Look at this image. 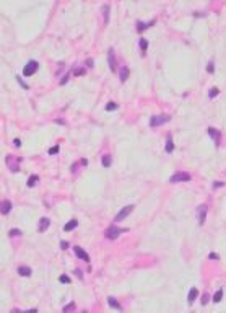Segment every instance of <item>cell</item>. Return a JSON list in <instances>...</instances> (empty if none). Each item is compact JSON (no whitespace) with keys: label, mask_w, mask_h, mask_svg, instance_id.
I'll list each match as a JSON object with an SVG mask.
<instances>
[{"label":"cell","mask_w":226,"mask_h":313,"mask_svg":"<svg viewBox=\"0 0 226 313\" xmlns=\"http://www.w3.org/2000/svg\"><path fill=\"white\" fill-rule=\"evenodd\" d=\"M125 232H129V229H121V227H117V224H114L104 232V235H106V238H109V240H116L117 237L125 233Z\"/></svg>","instance_id":"cell-1"},{"label":"cell","mask_w":226,"mask_h":313,"mask_svg":"<svg viewBox=\"0 0 226 313\" xmlns=\"http://www.w3.org/2000/svg\"><path fill=\"white\" fill-rule=\"evenodd\" d=\"M192 179V175L187 171H176L171 178H169V183H189Z\"/></svg>","instance_id":"cell-2"},{"label":"cell","mask_w":226,"mask_h":313,"mask_svg":"<svg viewBox=\"0 0 226 313\" xmlns=\"http://www.w3.org/2000/svg\"><path fill=\"white\" fill-rule=\"evenodd\" d=\"M171 121V116L169 114H158V116H151L150 117V127H158V126H163Z\"/></svg>","instance_id":"cell-3"},{"label":"cell","mask_w":226,"mask_h":313,"mask_svg":"<svg viewBox=\"0 0 226 313\" xmlns=\"http://www.w3.org/2000/svg\"><path fill=\"white\" fill-rule=\"evenodd\" d=\"M38 69H39V62L34 60V59H31V60L25 65L23 75H25V77H31V75H34V73L38 72Z\"/></svg>","instance_id":"cell-4"},{"label":"cell","mask_w":226,"mask_h":313,"mask_svg":"<svg viewBox=\"0 0 226 313\" xmlns=\"http://www.w3.org/2000/svg\"><path fill=\"white\" fill-rule=\"evenodd\" d=\"M207 134L213 139L215 147L218 149V147L221 145V130H218V129H215V127H208V129H207Z\"/></svg>","instance_id":"cell-5"},{"label":"cell","mask_w":226,"mask_h":313,"mask_svg":"<svg viewBox=\"0 0 226 313\" xmlns=\"http://www.w3.org/2000/svg\"><path fill=\"white\" fill-rule=\"evenodd\" d=\"M132 210H133V206H132V204H130V206H125V207H122V209L119 210V214H117L116 217H114V224H119V222H122V220L125 219L129 214L132 212Z\"/></svg>","instance_id":"cell-6"},{"label":"cell","mask_w":226,"mask_h":313,"mask_svg":"<svg viewBox=\"0 0 226 313\" xmlns=\"http://www.w3.org/2000/svg\"><path fill=\"white\" fill-rule=\"evenodd\" d=\"M207 212H208V207L205 204H200L199 209H197V217H199V224L203 225L205 224V219H207Z\"/></svg>","instance_id":"cell-7"},{"label":"cell","mask_w":226,"mask_h":313,"mask_svg":"<svg viewBox=\"0 0 226 313\" xmlns=\"http://www.w3.org/2000/svg\"><path fill=\"white\" fill-rule=\"evenodd\" d=\"M107 60H109V69L111 72H117V64H116V52H114V49L109 47V51H107Z\"/></svg>","instance_id":"cell-8"},{"label":"cell","mask_w":226,"mask_h":313,"mask_svg":"<svg viewBox=\"0 0 226 313\" xmlns=\"http://www.w3.org/2000/svg\"><path fill=\"white\" fill-rule=\"evenodd\" d=\"M156 23V20H150V21H137V31L138 33H143L145 30H148L150 26H153Z\"/></svg>","instance_id":"cell-9"},{"label":"cell","mask_w":226,"mask_h":313,"mask_svg":"<svg viewBox=\"0 0 226 313\" xmlns=\"http://www.w3.org/2000/svg\"><path fill=\"white\" fill-rule=\"evenodd\" d=\"M73 251H75V254H77L81 261H85V263H89V256H88V253L85 251L81 246H75V248H73Z\"/></svg>","instance_id":"cell-10"},{"label":"cell","mask_w":226,"mask_h":313,"mask_svg":"<svg viewBox=\"0 0 226 313\" xmlns=\"http://www.w3.org/2000/svg\"><path fill=\"white\" fill-rule=\"evenodd\" d=\"M49 225H50V220L47 217H42L41 220H39V224H38V232L39 233H44L47 229H49Z\"/></svg>","instance_id":"cell-11"},{"label":"cell","mask_w":226,"mask_h":313,"mask_svg":"<svg viewBox=\"0 0 226 313\" xmlns=\"http://www.w3.org/2000/svg\"><path fill=\"white\" fill-rule=\"evenodd\" d=\"M197 297H199V289H197V287H190L189 295H187V303L192 305V303L197 300Z\"/></svg>","instance_id":"cell-12"},{"label":"cell","mask_w":226,"mask_h":313,"mask_svg":"<svg viewBox=\"0 0 226 313\" xmlns=\"http://www.w3.org/2000/svg\"><path fill=\"white\" fill-rule=\"evenodd\" d=\"M12 202L8 201V199H3L2 201V204H0V209H2V214L3 215H7V214H10V210H12Z\"/></svg>","instance_id":"cell-13"},{"label":"cell","mask_w":226,"mask_h":313,"mask_svg":"<svg viewBox=\"0 0 226 313\" xmlns=\"http://www.w3.org/2000/svg\"><path fill=\"white\" fill-rule=\"evenodd\" d=\"M31 267L30 266H20L18 267V274L21 276V277H30L31 276Z\"/></svg>","instance_id":"cell-14"},{"label":"cell","mask_w":226,"mask_h":313,"mask_svg":"<svg viewBox=\"0 0 226 313\" xmlns=\"http://www.w3.org/2000/svg\"><path fill=\"white\" fill-rule=\"evenodd\" d=\"M138 46H140V51H142V56H145V54H146V49H148V39L140 38V39H138Z\"/></svg>","instance_id":"cell-15"},{"label":"cell","mask_w":226,"mask_h":313,"mask_svg":"<svg viewBox=\"0 0 226 313\" xmlns=\"http://www.w3.org/2000/svg\"><path fill=\"white\" fill-rule=\"evenodd\" d=\"M107 303H109V307H111V308H114V310H122L121 303L114 297H107Z\"/></svg>","instance_id":"cell-16"},{"label":"cell","mask_w":226,"mask_h":313,"mask_svg":"<svg viewBox=\"0 0 226 313\" xmlns=\"http://www.w3.org/2000/svg\"><path fill=\"white\" fill-rule=\"evenodd\" d=\"M119 78H121V82H125L127 78H129V69L125 65H122L121 69H119Z\"/></svg>","instance_id":"cell-17"},{"label":"cell","mask_w":226,"mask_h":313,"mask_svg":"<svg viewBox=\"0 0 226 313\" xmlns=\"http://www.w3.org/2000/svg\"><path fill=\"white\" fill-rule=\"evenodd\" d=\"M77 227H78V220H75V219H73V220L67 222V224L64 225V230H65V232H72L73 229H77Z\"/></svg>","instance_id":"cell-18"},{"label":"cell","mask_w":226,"mask_h":313,"mask_svg":"<svg viewBox=\"0 0 226 313\" xmlns=\"http://www.w3.org/2000/svg\"><path fill=\"white\" fill-rule=\"evenodd\" d=\"M109 10H111V7L109 5H103V18H104V25H107L109 23Z\"/></svg>","instance_id":"cell-19"},{"label":"cell","mask_w":226,"mask_h":313,"mask_svg":"<svg viewBox=\"0 0 226 313\" xmlns=\"http://www.w3.org/2000/svg\"><path fill=\"white\" fill-rule=\"evenodd\" d=\"M165 150H166L168 153H172V152H174V144H172V137H171V135H169V137H168V140H166Z\"/></svg>","instance_id":"cell-20"},{"label":"cell","mask_w":226,"mask_h":313,"mask_svg":"<svg viewBox=\"0 0 226 313\" xmlns=\"http://www.w3.org/2000/svg\"><path fill=\"white\" fill-rule=\"evenodd\" d=\"M101 163H103V167L109 168L111 165H112V157H111V155H103V158H101Z\"/></svg>","instance_id":"cell-21"},{"label":"cell","mask_w":226,"mask_h":313,"mask_svg":"<svg viewBox=\"0 0 226 313\" xmlns=\"http://www.w3.org/2000/svg\"><path fill=\"white\" fill-rule=\"evenodd\" d=\"M221 299H223V289H218L216 292H215V295H213V303H220Z\"/></svg>","instance_id":"cell-22"},{"label":"cell","mask_w":226,"mask_h":313,"mask_svg":"<svg viewBox=\"0 0 226 313\" xmlns=\"http://www.w3.org/2000/svg\"><path fill=\"white\" fill-rule=\"evenodd\" d=\"M38 181H39V176H38V175H31L30 178H28V186H30V187H34Z\"/></svg>","instance_id":"cell-23"},{"label":"cell","mask_w":226,"mask_h":313,"mask_svg":"<svg viewBox=\"0 0 226 313\" xmlns=\"http://www.w3.org/2000/svg\"><path fill=\"white\" fill-rule=\"evenodd\" d=\"M218 95H220V88L213 87V88H210V92H208V98H210V100H213V98H216Z\"/></svg>","instance_id":"cell-24"},{"label":"cell","mask_w":226,"mask_h":313,"mask_svg":"<svg viewBox=\"0 0 226 313\" xmlns=\"http://www.w3.org/2000/svg\"><path fill=\"white\" fill-rule=\"evenodd\" d=\"M117 108H119V105H117L116 101H109V103L106 105V111H116Z\"/></svg>","instance_id":"cell-25"},{"label":"cell","mask_w":226,"mask_h":313,"mask_svg":"<svg viewBox=\"0 0 226 313\" xmlns=\"http://www.w3.org/2000/svg\"><path fill=\"white\" fill-rule=\"evenodd\" d=\"M62 310H64V313H67V311H72V310H75V302H70V303H69V305H65V307H64V308H62Z\"/></svg>","instance_id":"cell-26"},{"label":"cell","mask_w":226,"mask_h":313,"mask_svg":"<svg viewBox=\"0 0 226 313\" xmlns=\"http://www.w3.org/2000/svg\"><path fill=\"white\" fill-rule=\"evenodd\" d=\"M8 235L12 237V238H13V237H20V235H21V230H20V229H12V230L8 232Z\"/></svg>","instance_id":"cell-27"},{"label":"cell","mask_w":226,"mask_h":313,"mask_svg":"<svg viewBox=\"0 0 226 313\" xmlns=\"http://www.w3.org/2000/svg\"><path fill=\"white\" fill-rule=\"evenodd\" d=\"M207 72H208V73H213V72H215V62H213V60H210V62L207 64Z\"/></svg>","instance_id":"cell-28"},{"label":"cell","mask_w":226,"mask_h":313,"mask_svg":"<svg viewBox=\"0 0 226 313\" xmlns=\"http://www.w3.org/2000/svg\"><path fill=\"white\" fill-rule=\"evenodd\" d=\"M59 150H60V147L55 145V147H50L47 152H49V155H55V153H59Z\"/></svg>","instance_id":"cell-29"},{"label":"cell","mask_w":226,"mask_h":313,"mask_svg":"<svg viewBox=\"0 0 226 313\" xmlns=\"http://www.w3.org/2000/svg\"><path fill=\"white\" fill-rule=\"evenodd\" d=\"M224 183L223 181H213V189H220V187H223Z\"/></svg>","instance_id":"cell-30"},{"label":"cell","mask_w":226,"mask_h":313,"mask_svg":"<svg viewBox=\"0 0 226 313\" xmlns=\"http://www.w3.org/2000/svg\"><path fill=\"white\" fill-rule=\"evenodd\" d=\"M59 281H60V282H65V284H70V282H72V279H70L69 276H60V277H59Z\"/></svg>","instance_id":"cell-31"},{"label":"cell","mask_w":226,"mask_h":313,"mask_svg":"<svg viewBox=\"0 0 226 313\" xmlns=\"http://www.w3.org/2000/svg\"><path fill=\"white\" fill-rule=\"evenodd\" d=\"M16 80H18V83H20V85H21V87H23L25 90H28V88H30V87H28V83H25L23 80H21V77H20V75L16 77Z\"/></svg>","instance_id":"cell-32"},{"label":"cell","mask_w":226,"mask_h":313,"mask_svg":"<svg viewBox=\"0 0 226 313\" xmlns=\"http://www.w3.org/2000/svg\"><path fill=\"white\" fill-rule=\"evenodd\" d=\"M73 73L78 77V75H85V73H86V70H85V69H75V70H73Z\"/></svg>","instance_id":"cell-33"},{"label":"cell","mask_w":226,"mask_h":313,"mask_svg":"<svg viewBox=\"0 0 226 313\" xmlns=\"http://www.w3.org/2000/svg\"><path fill=\"white\" fill-rule=\"evenodd\" d=\"M208 300H210V295L205 294V295L202 297V305H207V302H208Z\"/></svg>","instance_id":"cell-34"},{"label":"cell","mask_w":226,"mask_h":313,"mask_svg":"<svg viewBox=\"0 0 226 313\" xmlns=\"http://www.w3.org/2000/svg\"><path fill=\"white\" fill-rule=\"evenodd\" d=\"M69 82V73H65L64 77H62V80H60V85H64V83H67Z\"/></svg>","instance_id":"cell-35"},{"label":"cell","mask_w":226,"mask_h":313,"mask_svg":"<svg viewBox=\"0 0 226 313\" xmlns=\"http://www.w3.org/2000/svg\"><path fill=\"white\" fill-rule=\"evenodd\" d=\"M60 248L62 249H69V241H60Z\"/></svg>","instance_id":"cell-36"},{"label":"cell","mask_w":226,"mask_h":313,"mask_svg":"<svg viewBox=\"0 0 226 313\" xmlns=\"http://www.w3.org/2000/svg\"><path fill=\"white\" fill-rule=\"evenodd\" d=\"M13 144H15L16 149H20V147H21V140H20V139H15V140H13Z\"/></svg>","instance_id":"cell-37"},{"label":"cell","mask_w":226,"mask_h":313,"mask_svg":"<svg viewBox=\"0 0 226 313\" xmlns=\"http://www.w3.org/2000/svg\"><path fill=\"white\" fill-rule=\"evenodd\" d=\"M208 258H210V259H218V254H215V253H210V254H208Z\"/></svg>","instance_id":"cell-38"},{"label":"cell","mask_w":226,"mask_h":313,"mask_svg":"<svg viewBox=\"0 0 226 313\" xmlns=\"http://www.w3.org/2000/svg\"><path fill=\"white\" fill-rule=\"evenodd\" d=\"M93 64H94L93 59H88V60H86V67H93Z\"/></svg>","instance_id":"cell-39"},{"label":"cell","mask_w":226,"mask_h":313,"mask_svg":"<svg viewBox=\"0 0 226 313\" xmlns=\"http://www.w3.org/2000/svg\"><path fill=\"white\" fill-rule=\"evenodd\" d=\"M75 274H77L78 277H80V279L83 277V276H81V271H80V269H75Z\"/></svg>","instance_id":"cell-40"},{"label":"cell","mask_w":226,"mask_h":313,"mask_svg":"<svg viewBox=\"0 0 226 313\" xmlns=\"http://www.w3.org/2000/svg\"><path fill=\"white\" fill-rule=\"evenodd\" d=\"M195 16H205L207 13H203V12H197V13H194Z\"/></svg>","instance_id":"cell-41"},{"label":"cell","mask_w":226,"mask_h":313,"mask_svg":"<svg viewBox=\"0 0 226 313\" xmlns=\"http://www.w3.org/2000/svg\"><path fill=\"white\" fill-rule=\"evenodd\" d=\"M55 122L57 124H65V121H62V119H55Z\"/></svg>","instance_id":"cell-42"}]
</instances>
